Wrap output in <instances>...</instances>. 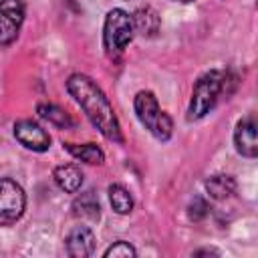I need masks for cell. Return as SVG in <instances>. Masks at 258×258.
Returning <instances> with one entry per match:
<instances>
[{"mask_svg":"<svg viewBox=\"0 0 258 258\" xmlns=\"http://www.w3.org/2000/svg\"><path fill=\"white\" fill-rule=\"evenodd\" d=\"M228 83V73L224 71H210L206 75H202L191 91V101L187 107V119L189 121H198L204 115H208L214 105L218 103L222 91L226 89Z\"/></svg>","mask_w":258,"mask_h":258,"instance_id":"obj_2","label":"cell"},{"mask_svg":"<svg viewBox=\"0 0 258 258\" xmlns=\"http://www.w3.org/2000/svg\"><path fill=\"white\" fill-rule=\"evenodd\" d=\"M36 111H38V115L42 117V119H46L48 123H52V125H56V127H60V129H71L75 123H73V119L69 117V113H64L60 107H56V105H50V103H40L38 107H36Z\"/></svg>","mask_w":258,"mask_h":258,"instance_id":"obj_14","label":"cell"},{"mask_svg":"<svg viewBox=\"0 0 258 258\" xmlns=\"http://www.w3.org/2000/svg\"><path fill=\"white\" fill-rule=\"evenodd\" d=\"M52 177H54V183L67 194H75L83 185V171L75 163H62L54 167Z\"/></svg>","mask_w":258,"mask_h":258,"instance_id":"obj_10","label":"cell"},{"mask_svg":"<svg viewBox=\"0 0 258 258\" xmlns=\"http://www.w3.org/2000/svg\"><path fill=\"white\" fill-rule=\"evenodd\" d=\"M137 252H135V248L129 244V242H125V240H119V242H115L113 246H109L107 250H105V258H129V256H135Z\"/></svg>","mask_w":258,"mask_h":258,"instance_id":"obj_17","label":"cell"},{"mask_svg":"<svg viewBox=\"0 0 258 258\" xmlns=\"http://www.w3.org/2000/svg\"><path fill=\"white\" fill-rule=\"evenodd\" d=\"M133 24L141 34H155L159 28V18L153 8H139L133 16Z\"/></svg>","mask_w":258,"mask_h":258,"instance_id":"obj_16","label":"cell"},{"mask_svg":"<svg viewBox=\"0 0 258 258\" xmlns=\"http://www.w3.org/2000/svg\"><path fill=\"white\" fill-rule=\"evenodd\" d=\"M24 22L22 0H0V46L12 44Z\"/></svg>","mask_w":258,"mask_h":258,"instance_id":"obj_6","label":"cell"},{"mask_svg":"<svg viewBox=\"0 0 258 258\" xmlns=\"http://www.w3.org/2000/svg\"><path fill=\"white\" fill-rule=\"evenodd\" d=\"M14 137L32 151H46L50 147V135L32 119H20L14 123Z\"/></svg>","mask_w":258,"mask_h":258,"instance_id":"obj_7","label":"cell"},{"mask_svg":"<svg viewBox=\"0 0 258 258\" xmlns=\"http://www.w3.org/2000/svg\"><path fill=\"white\" fill-rule=\"evenodd\" d=\"M26 194L10 177H0V226H10L24 214Z\"/></svg>","mask_w":258,"mask_h":258,"instance_id":"obj_5","label":"cell"},{"mask_svg":"<svg viewBox=\"0 0 258 258\" xmlns=\"http://www.w3.org/2000/svg\"><path fill=\"white\" fill-rule=\"evenodd\" d=\"M109 202H111V208L117 214H121V216L123 214H129L133 210V198H131L129 189H125L119 183L109 185Z\"/></svg>","mask_w":258,"mask_h":258,"instance_id":"obj_15","label":"cell"},{"mask_svg":"<svg viewBox=\"0 0 258 258\" xmlns=\"http://www.w3.org/2000/svg\"><path fill=\"white\" fill-rule=\"evenodd\" d=\"M135 34L133 16L123 8H113L107 12L103 22V46L109 56H119Z\"/></svg>","mask_w":258,"mask_h":258,"instance_id":"obj_4","label":"cell"},{"mask_svg":"<svg viewBox=\"0 0 258 258\" xmlns=\"http://www.w3.org/2000/svg\"><path fill=\"white\" fill-rule=\"evenodd\" d=\"M64 149L73 157H77V159H81L85 163H91V165H101L105 161L103 149L99 145H95V143H81V145H77V143H64Z\"/></svg>","mask_w":258,"mask_h":258,"instance_id":"obj_12","label":"cell"},{"mask_svg":"<svg viewBox=\"0 0 258 258\" xmlns=\"http://www.w3.org/2000/svg\"><path fill=\"white\" fill-rule=\"evenodd\" d=\"M135 115L139 123L157 139V141H167L173 133V121L171 117L161 111L155 95L151 91H139L133 101Z\"/></svg>","mask_w":258,"mask_h":258,"instance_id":"obj_3","label":"cell"},{"mask_svg":"<svg viewBox=\"0 0 258 258\" xmlns=\"http://www.w3.org/2000/svg\"><path fill=\"white\" fill-rule=\"evenodd\" d=\"M173 2H181V4H187V2H194V0H173Z\"/></svg>","mask_w":258,"mask_h":258,"instance_id":"obj_18","label":"cell"},{"mask_svg":"<svg viewBox=\"0 0 258 258\" xmlns=\"http://www.w3.org/2000/svg\"><path fill=\"white\" fill-rule=\"evenodd\" d=\"M234 145L236 151L248 159L258 155V139H256V119L254 115H246L236 123L234 129Z\"/></svg>","mask_w":258,"mask_h":258,"instance_id":"obj_8","label":"cell"},{"mask_svg":"<svg viewBox=\"0 0 258 258\" xmlns=\"http://www.w3.org/2000/svg\"><path fill=\"white\" fill-rule=\"evenodd\" d=\"M206 189L214 200H226L236 191V181L232 175H212L206 181Z\"/></svg>","mask_w":258,"mask_h":258,"instance_id":"obj_13","label":"cell"},{"mask_svg":"<svg viewBox=\"0 0 258 258\" xmlns=\"http://www.w3.org/2000/svg\"><path fill=\"white\" fill-rule=\"evenodd\" d=\"M67 91L71 97L79 103V107L85 111L87 119L93 123V127L99 129V133L115 143L123 141L119 119L113 111V105L109 103L107 95L101 91V87L87 75L75 73L67 81Z\"/></svg>","mask_w":258,"mask_h":258,"instance_id":"obj_1","label":"cell"},{"mask_svg":"<svg viewBox=\"0 0 258 258\" xmlns=\"http://www.w3.org/2000/svg\"><path fill=\"white\" fill-rule=\"evenodd\" d=\"M67 254L73 258H87L95 252V234L87 226L73 228L64 238Z\"/></svg>","mask_w":258,"mask_h":258,"instance_id":"obj_9","label":"cell"},{"mask_svg":"<svg viewBox=\"0 0 258 258\" xmlns=\"http://www.w3.org/2000/svg\"><path fill=\"white\" fill-rule=\"evenodd\" d=\"M73 212L77 218H83V220H99V214H101V206H99V200L95 196V191H85L81 194L75 202H73Z\"/></svg>","mask_w":258,"mask_h":258,"instance_id":"obj_11","label":"cell"}]
</instances>
